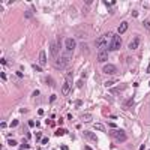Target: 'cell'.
<instances>
[{
	"mask_svg": "<svg viewBox=\"0 0 150 150\" xmlns=\"http://www.w3.org/2000/svg\"><path fill=\"white\" fill-rule=\"evenodd\" d=\"M18 126V120H12V123H11V128H17Z\"/></svg>",
	"mask_w": 150,
	"mask_h": 150,
	"instance_id": "cell-18",
	"label": "cell"
},
{
	"mask_svg": "<svg viewBox=\"0 0 150 150\" xmlns=\"http://www.w3.org/2000/svg\"><path fill=\"white\" fill-rule=\"evenodd\" d=\"M140 150H144V144H141V147H140Z\"/></svg>",
	"mask_w": 150,
	"mask_h": 150,
	"instance_id": "cell-23",
	"label": "cell"
},
{
	"mask_svg": "<svg viewBox=\"0 0 150 150\" xmlns=\"http://www.w3.org/2000/svg\"><path fill=\"white\" fill-rule=\"evenodd\" d=\"M147 72H150V63H149V66H147Z\"/></svg>",
	"mask_w": 150,
	"mask_h": 150,
	"instance_id": "cell-24",
	"label": "cell"
},
{
	"mask_svg": "<svg viewBox=\"0 0 150 150\" xmlns=\"http://www.w3.org/2000/svg\"><path fill=\"white\" fill-rule=\"evenodd\" d=\"M84 137H86L87 140H90V141H93V143H96V141H98V138H96V135H95L93 132H90V131H84Z\"/></svg>",
	"mask_w": 150,
	"mask_h": 150,
	"instance_id": "cell-8",
	"label": "cell"
},
{
	"mask_svg": "<svg viewBox=\"0 0 150 150\" xmlns=\"http://www.w3.org/2000/svg\"><path fill=\"white\" fill-rule=\"evenodd\" d=\"M39 62H41L42 66L47 65V54H45V51H41V53H39Z\"/></svg>",
	"mask_w": 150,
	"mask_h": 150,
	"instance_id": "cell-12",
	"label": "cell"
},
{
	"mask_svg": "<svg viewBox=\"0 0 150 150\" xmlns=\"http://www.w3.org/2000/svg\"><path fill=\"white\" fill-rule=\"evenodd\" d=\"M65 132H66V131H65V129H62V128H60V129H57V131H56V135H59V137H60V135H63V134H65Z\"/></svg>",
	"mask_w": 150,
	"mask_h": 150,
	"instance_id": "cell-17",
	"label": "cell"
},
{
	"mask_svg": "<svg viewBox=\"0 0 150 150\" xmlns=\"http://www.w3.org/2000/svg\"><path fill=\"white\" fill-rule=\"evenodd\" d=\"M62 93H63V95H69V93H71V84H69V83H65V84H63Z\"/></svg>",
	"mask_w": 150,
	"mask_h": 150,
	"instance_id": "cell-13",
	"label": "cell"
},
{
	"mask_svg": "<svg viewBox=\"0 0 150 150\" xmlns=\"http://www.w3.org/2000/svg\"><path fill=\"white\" fill-rule=\"evenodd\" d=\"M75 47H77L75 39H72V38H66V39H65V48H66L68 51H74Z\"/></svg>",
	"mask_w": 150,
	"mask_h": 150,
	"instance_id": "cell-5",
	"label": "cell"
},
{
	"mask_svg": "<svg viewBox=\"0 0 150 150\" xmlns=\"http://www.w3.org/2000/svg\"><path fill=\"white\" fill-rule=\"evenodd\" d=\"M111 135L116 138V141H119V143H123V141H126V132L125 131H122V129H113V132H111Z\"/></svg>",
	"mask_w": 150,
	"mask_h": 150,
	"instance_id": "cell-4",
	"label": "cell"
},
{
	"mask_svg": "<svg viewBox=\"0 0 150 150\" xmlns=\"http://www.w3.org/2000/svg\"><path fill=\"white\" fill-rule=\"evenodd\" d=\"M69 65V54L65 51V53H60L59 56H57V59L54 60V66L57 68V69H63V68H66Z\"/></svg>",
	"mask_w": 150,
	"mask_h": 150,
	"instance_id": "cell-2",
	"label": "cell"
},
{
	"mask_svg": "<svg viewBox=\"0 0 150 150\" xmlns=\"http://www.w3.org/2000/svg\"><path fill=\"white\" fill-rule=\"evenodd\" d=\"M143 24H144V27H146L147 30H150V20H144Z\"/></svg>",
	"mask_w": 150,
	"mask_h": 150,
	"instance_id": "cell-16",
	"label": "cell"
},
{
	"mask_svg": "<svg viewBox=\"0 0 150 150\" xmlns=\"http://www.w3.org/2000/svg\"><path fill=\"white\" fill-rule=\"evenodd\" d=\"M120 47H122V38H120L119 33H116V35H113V38H111L110 50H111V51H117V50H120Z\"/></svg>",
	"mask_w": 150,
	"mask_h": 150,
	"instance_id": "cell-3",
	"label": "cell"
},
{
	"mask_svg": "<svg viewBox=\"0 0 150 150\" xmlns=\"http://www.w3.org/2000/svg\"><path fill=\"white\" fill-rule=\"evenodd\" d=\"M95 129H98V131H102V132H104V131H105V126H104V125H101V123H96V125H95Z\"/></svg>",
	"mask_w": 150,
	"mask_h": 150,
	"instance_id": "cell-15",
	"label": "cell"
},
{
	"mask_svg": "<svg viewBox=\"0 0 150 150\" xmlns=\"http://www.w3.org/2000/svg\"><path fill=\"white\" fill-rule=\"evenodd\" d=\"M59 54H60V44H59V42L51 44V56H53V60H56Z\"/></svg>",
	"mask_w": 150,
	"mask_h": 150,
	"instance_id": "cell-6",
	"label": "cell"
},
{
	"mask_svg": "<svg viewBox=\"0 0 150 150\" xmlns=\"http://www.w3.org/2000/svg\"><path fill=\"white\" fill-rule=\"evenodd\" d=\"M102 71H104V74H116V72H117V68H116L114 65H105V66L102 68Z\"/></svg>",
	"mask_w": 150,
	"mask_h": 150,
	"instance_id": "cell-7",
	"label": "cell"
},
{
	"mask_svg": "<svg viewBox=\"0 0 150 150\" xmlns=\"http://www.w3.org/2000/svg\"><path fill=\"white\" fill-rule=\"evenodd\" d=\"M107 59H108L107 51H99V53H98V60H99V62H107Z\"/></svg>",
	"mask_w": 150,
	"mask_h": 150,
	"instance_id": "cell-11",
	"label": "cell"
},
{
	"mask_svg": "<svg viewBox=\"0 0 150 150\" xmlns=\"http://www.w3.org/2000/svg\"><path fill=\"white\" fill-rule=\"evenodd\" d=\"M128 30V23L126 21H123V23H120V26H119V29H117V32H119V35H122V33H125Z\"/></svg>",
	"mask_w": 150,
	"mask_h": 150,
	"instance_id": "cell-10",
	"label": "cell"
},
{
	"mask_svg": "<svg viewBox=\"0 0 150 150\" xmlns=\"http://www.w3.org/2000/svg\"><path fill=\"white\" fill-rule=\"evenodd\" d=\"M149 84H150V83H149Z\"/></svg>",
	"mask_w": 150,
	"mask_h": 150,
	"instance_id": "cell-25",
	"label": "cell"
},
{
	"mask_svg": "<svg viewBox=\"0 0 150 150\" xmlns=\"http://www.w3.org/2000/svg\"><path fill=\"white\" fill-rule=\"evenodd\" d=\"M138 45H140V38H134V39L131 41V44H129V48H131V50H137Z\"/></svg>",
	"mask_w": 150,
	"mask_h": 150,
	"instance_id": "cell-9",
	"label": "cell"
},
{
	"mask_svg": "<svg viewBox=\"0 0 150 150\" xmlns=\"http://www.w3.org/2000/svg\"><path fill=\"white\" fill-rule=\"evenodd\" d=\"M104 3H105V5H107V6H111V5H114V2H110V0H105V2H104Z\"/></svg>",
	"mask_w": 150,
	"mask_h": 150,
	"instance_id": "cell-19",
	"label": "cell"
},
{
	"mask_svg": "<svg viewBox=\"0 0 150 150\" xmlns=\"http://www.w3.org/2000/svg\"><path fill=\"white\" fill-rule=\"evenodd\" d=\"M81 119H83L84 122H90V120H92V116H90V114H83Z\"/></svg>",
	"mask_w": 150,
	"mask_h": 150,
	"instance_id": "cell-14",
	"label": "cell"
},
{
	"mask_svg": "<svg viewBox=\"0 0 150 150\" xmlns=\"http://www.w3.org/2000/svg\"><path fill=\"white\" fill-rule=\"evenodd\" d=\"M113 35H114V33H105V35H102L101 38L96 39V47L99 48V51H107V50H110V42H111Z\"/></svg>",
	"mask_w": 150,
	"mask_h": 150,
	"instance_id": "cell-1",
	"label": "cell"
},
{
	"mask_svg": "<svg viewBox=\"0 0 150 150\" xmlns=\"http://www.w3.org/2000/svg\"><path fill=\"white\" fill-rule=\"evenodd\" d=\"M144 8H147V9H149V8H150V2H144Z\"/></svg>",
	"mask_w": 150,
	"mask_h": 150,
	"instance_id": "cell-22",
	"label": "cell"
},
{
	"mask_svg": "<svg viewBox=\"0 0 150 150\" xmlns=\"http://www.w3.org/2000/svg\"><path fill=\"white\" fill-rule=\"evenodd\" d=\"M8 143H9V144H11V146H15V144H17V141H15V140H9V141H8Z\"/></svg>",
	"mask_w": 150,
	"mask_h": 150,
	"instance_id": "cell-20",
	"label": "cell"
},
{
	"mask_svg": "<svg viewBox=\"0 0 150 150\" xmlns=\"http://www.w3.org/2000/svg\"><path fill=\"white\" fill-rule=\"evenodd\" d=\"M50 101L54 102V101H56V95H51V96H50Z\"/></svg>",
	"mask_w": 150,
	"mask_h": 150,
	"instance_id": "cell-21",
	"label": "cell"
}]
</instances>
